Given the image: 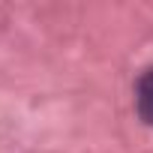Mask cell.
I'll return each mask as SVG.
<instances>
[{"instance_id":"obj_1","label":"cell","mask_w":153,"mask_h":153,"mask_svg":"<svg viewBox=\"0 0 153 153\" xmlns=\"http://www.w3.org/2000/svg\"><path fill=\"white\" fill-rule=\"evenodd\" d=\"M135 105H138V114L153 126V69H147L141 78H138V87H135Z\"/></svg>"}]
</instances>
